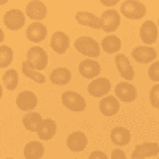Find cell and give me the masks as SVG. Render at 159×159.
I'll return each mask as SVG.
<instances>
[{
	"label": "cell",
	"mask_w": 159,
	"mask_h": 159,
	"mask_svg": "<svg viewBox=\"0 0 159 159\" xmlns=\"http://www.w3.org/2000/svg\"><path fill=\"white\" fill-rule=\"evenodd\" d=\"M115 94H116V97L119 100H123V102H132V100H135V97H137V89L130 83H127V81H121V83L116 84Z\"/></svg>",
	"instance_id": "cell-8"
},
{
	"label": "cell",
	"mask_w": 159,
	"mask_h": 159,
	"mask_svg": "<svg viewBox=\"0 0 159 159\" xmlns=\"http://www.w3.org/2000/svg\"><path fill=\"white\" fill-rule=\"evenodd\" d=\"M111 89V84L107 78H96L88 86V92L92 97H107Z\"/></svg>",
	"instance_id": "cell-7"
},
{
	"label": "cell",
	"mask_w": 159,
	"mask_h": 159,
	"mask_svg": "<svg viewBox=\"0 0 159 159\" xmlns=\"http://www.w3.org/2000/svg\"><path fill=\"white\" fill-rule=\"evenodd\" d=\"M102 21V30H105L107 34L115 32L119 27V22H121V16L116 10H105L100 16Z\"/></svg>",
	"instance_id": "cell-4"
},
{
	"label": "cell",
	"mask_w": 159,
	"mask_h": 159,
	"mask_svg": "<svg viewBox=\"0 0 159 159\" xmlns=\"http://www.w3.org/2000/svg\"><path fill=\"white\" fill-rule=\"evenodd\" d=\"M75 18H76V22L81 24V25H88V27H92V29H102V21H100V18L94 16L92 13L78 11Z\"/></svg>",
	"instance_id": "cell-18"
},
{
	"label": "cell",
	"mask_w": 159,
	"mask_h": 159,
	"mask_svg": "<svg viewBox=\"0 0 159 159\" xmlns=\"http://www.w3.org/2000/svg\"><path fill=\"white\" fill-rule=\"evenodd\" d=\"M88 159H108V157H107V154H105L103 151H92Z\"/></svg>",
	"instance_id": "cell-32"
},
{
	"label": "cell",
	"mask_w": 159,
	"mask_h": 159,
	"mask_svg": "<svg viewBox=\"0 0 159 159\" xmlns=\"http://www.w3.org/2000/svg\"><path fill=\"white\" fill-rule=\"evenodd\" d=\"M49 45L57 54H64V52L67 51L69 45H70V40L64 32H56L54 35L51 37V43Z\"/></svg>",
	"instance_id": "cell-19"
},
{
	"label": "cell",
	"mask_w": 159,
	"mask_h": 159,
	"mask_svg": "<svg viewBox=\"0 0 159 159\" xmlns=\"http://www.w3.org/2000/svg\"><path fill=\"white\" fill-rule=\"evenodd\" d=\"M78 70L81 73V76H84V78H96L100 73V65L94 59H84L80 64Z\"/></svg>",
	"instance_id": "cell-16"
},
{
	"label": "cell",
	"mask_w": 159,
	"mask_h": 159,
	"mask_svg": "<svg viewBox=\"0 0 159 159\" xmlns=\"http://www.w3.org/2000/svg\"><path fill=\"white\" fill-rule=\"evenodd\" d=\"M140 38L145 45H151L156 42L157 38V27L153 21H148V22H143L142 29H140Z\"/></svg>",
	"instance_id": "cell-15"
},
{
	"label": "cell",
	"mask_w": 159,
	"mask_h": 159,
	"mask_svg": "<svg viewBox=\"0 0 159 159\" xmlns=\"http://www.w3.org/2000/svg\"><path fill=\"white\" fill-rule=\"evenodd\" d=\"M150 102L154 108H159V84L153 86V89L150 92Z\"/></svg>",
	"instance_id": "cell-31"
},
{
	"label": "cell",
	"mask_w": 159,
	"mask_h": 159,
	"mask_svg": "<svg viewBox=\"0 0 159 159\" xmlns=\"http://www.w3.org/2000/svg\"><path fill=\"white\" fill-rule=\"evenodd\" d=\"M42 121H43L42 116H40L37 111H29V113H25L24 118H22V124H24V127L27 129V130H30V132L38 130L40 124H42Z\"/></svg>",
	"instance_id": "cell-24"
},
{
	"label": "cell",
	"mask_w": 159,
	"mask_h": 159,
	"mask_svg": "<svg viewBox=\"0 0 159 159\" xmlns=\"http://www.w3.org/2000/svg\"><path fill=\"white\" fill-rule=\"evenodd\" d=\"M25 15H27L30 19H34V21H42V19L46 18V7H45L43 2L34 0V2H29L27 3Z\"/></svg>",
	"instance_id": "cell-12"
},
{
	"label": "cell",
	"mask_w": 159,
	"mask_h": 159,
	"mask_svg": "<svg viewBox=\"0 0 159 159\" xmlns=\"http://www.w3.org/2000/svg\"><path fill=\"white\" fill-rule=\"evenodd\" d=\"M115 62H116V67H118V72L121 75L126 81H130L134 80V69L129 62V59L124 56V54H116L115 57Z\"/></svg>",
	"instance_id": "cell-10"
},
{
	"label": "cell",
	"mask_w": 159,
	"mask_h": 159,
	"mask_svg": "<svg viewBox=\"0 0 159 159\" xmlns=\"http://www.w3.org/2000/svg\"><path fill=\"white\" fill-rule=\"evenodd\" d=\"M99 108L102 111V115L105 116H115L118 111H119V102L116 97L113 96H107V97H103L99 103Z\"/></svg>",
	"instance_id": "cell-17"
},
{
	"label": "cell",
	"mask_w": 159,
	"mask_h": 159,
	"mask_svg": "<svg viewBox=\"0 0 159 159\" xmlns=\"http://www.w3.org/2000/svg\"><path fill=\"white\" fill-rule=\"evenodd\" d=\"M157 29H159V21H157Z\"/></svg>",
	"instance_id": "cell-35"
},
{
	"label": "cell",
	"mask_w": 159,
	"mask_h": 159,
	"mask_svg": "<svg viewBox=\"0 0 159 159\" xmlns=\"http://www.w3.org/2000/svg\"><path fill=\"white\" fill-rule=\"evenodd\" d=\"M62 103L64 107H67L70 111H83L86 108V102L84 99L78 94V92H73V91H67L62 94Z\"/></svg>",
	"instance_id": "cell-3"
},
{
	"label": "cell",
	"mask_w": 159,
	"mask_h": 159,
	"mask_svg": "<svg viewBox=\"0 0 159 159\" xmlns=\"http://www.w3.org/2000/svg\"><path fill=\"white\" fill-rule=\"evenodd\" d=\"M37 134H38L40 140H51L56 134V123L52 119H43L37 130Z\"/></svg>",
	"instance_id": "cell-21"
},
{
	"label": "cell",
	"mask_w": 159,
	"mask_h": 159,
	"mask_svg": "<svg viewBox=\"0 0 159 159\" xmlns=\"http://www.w3.org/2000/svg\"><path fill=\"white\" fill-rule=\"evenodd\" d=\"M8 159H10V157H8Z\"/></svg>",
	"instance_id": "cell-36"
},
{
	"label": "cell",
	"mask_w": 159,
	"mask_h": 159,
	"mask_svg": "<svg viewBox=\"0 0 159 159\" xmlns=\"http://www.w3.org/2000/svg\"><path fill=\"white\" fill-rule=\"evenodd\" d=\"M27 61L34 65V69L37 70H43L48 65V54L45 52L43 48L40 46H34L27 51Z\"/></svg>",
	"instance_id": "cell-6"
},
{
	"label": "cell",
	"mask_w": 159,
	"mask_h": 159,
	"mask_svg": "<svg viewBox=\"0 0 159 159\" xmlns=\"http://www.w3.org/2000/svg\"><path fill=\"white\" fill-rule=\"evenodd\" d=\"M159 154V145L157 143H142L132 151V159H143L148 156Z\"/></svg>",
	"instance_id": "cell-13"
},
{
	"label": "cell",
	"mask_w": 159,
	"mask_h": 159,
	"mask_svg": "<svg viewBox=\"0 0 159 159\" xmlns=\"http://www.w3.org/2000/svg\"><path fill=\"white\" fill-rule=\"evenodd\" d=\"M11 62H13V49L7 45H2L0 46V67L7 69Z\"/></svg>",
	"instance_id": "cell-29"
},
{
	"label": "cell",
	"mask_w": 159,
	"mask_h": 159,
	"mask_svg": "<svg viewBox=\"0 0 159 159\" xmlns=\"http://www.w3.org/2000/svg\"><path fill=\"white\" fill-rule=\"evenodd\" d=\"M75 48L78 52H81V54L88 56V57H97L100 54V48H99V43L96 42L94 38L91 37H80L75 40Z\"/></svg>",
	"instance_id": "cell-1"
},
{
	"label": "cell",
	"mask_w": 159,
	"mask_h": 159,
	"mask_svg": "<svg viewBox=\"0 0 159 159\" xmlns=\"http://www.w3.org/2000/svg\"><path fill=\"white\" fill-rule=\"evenodd\" d=\"M111 159H126V154L123 150H115L111 153Z\"/></svg>",
	"instance_id": "cell-33"
},
{
	"label": "cell",
	"mask_w": 159,
	"mask_h": 159,
	"mask_svg": "<svg viewBox=\"0 0 159 159\" xmlns=\"http://www.w3.org/2000/svg\"><path fill=\"white\" fill-rule=\"evenodd\" d=\"M132 57L140 64H148L156 59V51L150 46H137L132 49Z\"/></svg>",
	"instance_id": "cell-11"
},
{
	"label": "cell",
	"mask_w": 159,
	"mask_h": 159,
	"mask_svg": "<svg viewBox=\"0 0 159 159\" xmlns=\"http://www.w3.org/2000/svg\"><path fill=\"white\" fill-rule=\"evenodd\" d=\"M111 142L116 145V147H124V145H127L130 142V132L121 126H118L111 130Z\"/></svg>",
	"instance_id": "cell-22"
},
{
	"label": "cell",
	"mask_w": 159,
	"mask_h": 159,
	"mask_svg": "<svg viewBox=\"0 0 159 159\" xmlns=\"http://www.w3.org/2000/svg\"><path fill=\"white\" fill-rule=\"evenodd\" d=\"M25 35H27V38L30 42L40 43L46 38V27L42 22H32L27 27V30H25Z\"/></svg>",
	"instance_id": "cell-14"
},
{
	"label": "cell",
	"mask_w": 159,
	"mask_h": 159,
	"mask_svg": "<svg viewBox=\"0 0 159 159\" xmlns=\"http://www.w3.org/2000/svg\"><path fill=\"white\" fill-rule=\"evenodd\" d=\"M45 153V148L40 142H30L25 145L24 148V156L25 159H40Z\"/></svg>",
	"instance_id": "cell-26"
},
{
	"label": "cell",
	"mask_w": 159,
	"mask_h": 159,
	"mask_svg": "<svg viewBox=\"0 0 159 159\" xmlns=\"http://www.w3.org/2000/svg\"><path fill=\"white\" fill-rule=\"evenodd\" d=\"M2 81H3V86L8 89V91H15L18 83H19V76H18V72L15 69H10L7 72H3V76H2Z\"/></svg>",
	"instance_id": "cell-28"
},
{
	"label": "cell",
	"mask_w": 159,
	"mask_h": 159,
	"mask_svg": "<svg viewBox=\"0 0 159 159\" xmlns=\"http://www.w3.org/2000/svg\"><path fill=\"white\" fill-rule=\"evenodd\" d=\"M16 105L18 108L22 111H32L37 107V96L32 91H22L21 94L16 97Z\"/></svg>",
	"instance_id": "cell-9"
},
{
	"label": "cell",
	"mask_w": 159,
	"mask_h": 159,
	"mask_svg": "<svg viewBox=\"0 0 159 159\" xmlns=\"http://www.w3.org/2000/svg\"><path fill=\"white\" fill-rule=\"evenodd\" d=\"M22 73H24L25 76H27V78L34 80L35 83L43 84V83L46 81V78H45L42 73H38V70H37V69H34V65H32L29 61H24V62H22Z\"/></svg>",
	"instance_id": "cell-27"
},
{
	"label": "cell",
	"mask_w": 159,
	"mask_h": 159,
	"mask_svg": "<svg viewBox=\"0 0 159 159\" xmlns=\"http://www.w3.org/2000/svg\"><path fill=\"white\" fill-rule=\"evenodd\" d=\"M49 80L54 84H57V86H64V84H67L70 80H72V73H70L69 69L59 67L56 70H52V73L49 75Z\"/></svg>",
	"instance_id": "cell-23"
},
{
	"label": "cell",
	"mask_w": 159,
	"mask_h": 159,
	"mask_svg": "<svg viewBox=\"0 0 159 159\" xmlns=\"http://www.w3.org/2000/svg\"><path fill=\"white\" fill-rule=\"evenodd\" d=\"M103 5H107V7H115L118 2H116V0H111V2H102Z\"/></svg>",
	"instance_id": "cell-34"
},
{
	"label": "cell",
	"mask_w": 159,
	"mask_h": 159,
	"mask_svg": "<svg viewBox=\"0 0 159 159\" xmlns=\"http://www.w3.org/2000/svg\"><path fill=\"white\" fill-rule=\"evenodd\" d=\"M100 48L105 52H108V54H115V52H118L119 48H121V40H119L116 35H107L102 40Z\"/></svg>",
	"instance_id": "cell-25"
},
{
	"label": "cell",
	"mask_w": 159,
	"mask_h": 159,
	"mask_svg": "<svg viewBox=\"0 0 159 159\" xmlns=\"http://www.w3.org/2000/svg\"><path fill=\"white\" fill-rule=\"evenodd\" d=\"M148 76H150V80L159 83V61H156V62L151 64V67L148 70Z\"/></svg>",
	"instance_id": "cell-30"
},
{
	"label": "cell",
	"mask_w": 159,
	"mask_h": 159,
	"mask_svg": "<svg viewBox=\"0 0 159 159\" xmlns=\"http://www.w3.org/2000/svg\"><path fill=\"white\" fill-rule=\"evenodd\" d=\"M3 24L10 30H19L25 24V16H24V13L21 10H16V8L10 10V11L5 13V16H3Z\"/></svg>",
	"instance_id": "cell-5"
},
{
	"label": "cell",
	"mask_w": 159,
	"mask_h": 159,
	"mask_svg": "<svg viewBox=\"0 0 159 159\" xmlns=\"http://www.w3.org/2000/svg\"><path fill=\"white\" fill-rule=\"evenodd\" d=\"M86 145H88V139L83 132H73L67 139V147L72 151H81L86 148Z\"/></svg>",
	"instance_id": "cell-20"
},
{
	"label": "cell",
	"mask_w": 159,
	"mask_h": 159,
	"mask_svg": "<svg viewBox=\"0 0 159 159\" xmlns=\"http://www.w3.org/2000/svg\"><path fill=\"white\" fill-rule=\"evenodd\" d=\"M121 13L129 18V19H140L145 16L147 13V8L142 2H137V0H127V2L121 3Z\"/></svg>",
	"instance_id": "cell-2"
}]
</instances>
